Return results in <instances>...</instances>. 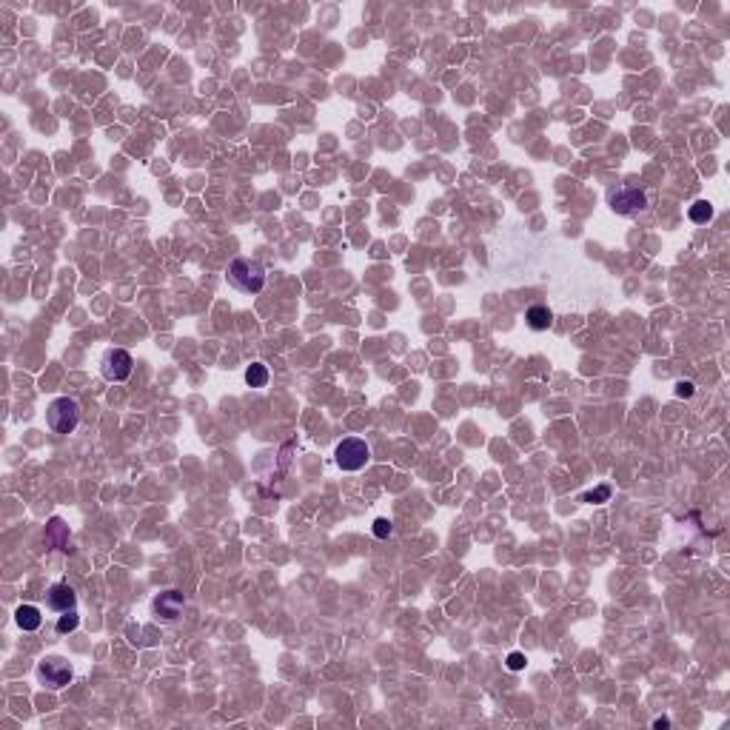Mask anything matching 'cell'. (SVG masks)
Listing matches in <instances>:
<instances>
[{"mask_svg": "<svg viewBox=\"0 0 730 730\" xmlns=\"http://www.w3.org/2000/svg\"><path fill=\"white\" fill-rule=\"evenodd\" d=\"M46 422H49V428L55 434H72L80 422V405L69 396H57L46 408Z\"/></svg>", "mask_w": 730, "mask_h": 730, "instance_id": "cell-1", "label": "cell"}, {"mask_svg": "<svg viewBox=\"0 0 730 730\" xmlns=\"http://www.w3.org/2000/svg\"><path fill=\"white\" fill-rule=\"evenodd\" d=\"M228 280L237 286L240 291L246 294H257L263 291L266 286V271L257 260H248V257H240V260H234L231 268H228Z\"/></svg>", "mask_w": 730, "mask_h": 730, "instance_id": "cell-2", "label": "cell"}, {"mask_svg": "<svg viewBox=\"0 0 730 730\" xmlns=\"http://www.w3.org/2000/svg\"><path fill=\"white\" fill-rule=\"evenodd\" d=\"M337 465L343 468V471H360L365 462H368V457H371V448L368 445L363 442V439H357V437H348V439H343L340 445H337Z\"/></svg>", "mask_w": 730, "mask_h": 730, "instance_id": "cell-3", "label": "cell"}, {"mask_svg": "<svg viewBox=\"0 0 730 730\" xmlns=\"http://www.w3.org/2000/svg\"><path fill=\"white\" fill-rule=\"evenodd\" d=\"M131 368H134V360H131L129 351H123V348L106 351V357H103V376H106L109 383H123V380H129Z\"/></svg>", "mask_w": 730, "mask_h": 730, "instance_id": "cell-4", "label": "cell"}, {"mask_svg": "<svg viewBox=\"0 0 730 730\" xmlns=\"http://www.w3.org/2000/svg\"><path fill=\"white\" fill-rule=\"evenodd\" d=\"M37 673L52 691H60L72 682V668H69V662H63V659H46V662L37 668Z\"/></svg>", "mask_w": 730, "mask_h": 730, "instance_id": "cell-5", "label": "cell"}, {"mask_svg": "<svg viewBox=\"0 0 730 730\" xmlns=\"http://www.w3.org/2000/svg\"><path fill=\"white\" fill-rule=\"evenodd\" d=\"M645 206H648V200H645V194L639 192V188L625 185V188H619V192L610 194V208H614L617 215H633V211H642Z\"/></svg>", "mask_w": 730, "mask_h": 730, "instance_id": "cell-6", "label": "cell"}, {"mask_svg": "<svg viewBox=\"0 0 730 730\" xmlns=\"http://www.w3.org/2000/svg\"><path fill=\"white\" fill-rule=\"evenodd\" d=\"M183 608H185V599L183 594L177 591H166V594H160L154 599V614L163 619V622H174L180 614H183Z\"/></svg>", "mask_w": 730, "mask_h": 730, "instance_id": "cell-7", "label": "cell"}, {"mask_svg": "<svg viewBox=\"0 0 730 730\" xmlns=\"http://www.w3.org/2000/svg\"><path fill=\"white\" fill-rule=\"evenodd\" d=\"M46 605H49L52 610H57V614H66V610H75L77 596H75V591L66 582H57V585L49 587V594H46Z\"/></svg>", "mask_w": 730, "mask_h": 730, "instance_id": "cell-8", "label": "cell"}, {"mask_svg": "<svg viewBox=\"0 0 730 730\" xmlns=\"http://www.w3.org/2000/svg\"><path fill=\"white\" fill-rule=\"evenodd\" d=\"M46 542L57 551H69V525L60 520V516H55V520H49V525H46Z\"/></svg>", "mask_w": 730, "mask_h": 730, "instance_id": "cell-9", "label": "cell"}, {"mask_svg": "<svg viewBox=\"0 0 730 730\" xmlns=\"http://www.w3.org/2000/svg\"><path fill=\"white\" fill-rule=\"evenodd\" d=\"M15 622L20 630H37L43 625V617H40V608L35 605H20L15 610Z\"/></svg>", "mask_w": 730, "mask_h": 730, "instance_id": "cell-10", "label": "cell"}, {"mask_svg": "<svg viewBox=\"0 0 730 730\" xmlns=\"http://www.w3.org/2000/svg\"><path fill=\"white\" fill-rule=\"evenodd\" d=\"M525 320H528V325L533 328V331H545V328L554 325V314H551L548 305H531Z\"/></svg>", "mask_w": 730, "mask_h": 730, "instance_id": "cell-11", "label": "cell"}, {"mask_svg": "<svg viewBox=\"0 0 730 730\" xmlns=\"http://www.w3.org/2000/svg\"><path fill=\"white\" fill-rule=\"evenodd\" d=\"M246 383H248L251 388H266V383H268V368H266L263 363L248 365V371H246Z\"/></svg>", "mask_w": 730, "mask_h": 730, "instance_id": "cell-12", "label": "cell"}, {"mask_svg": "<svg viewBox=\"0 0 730 730\" xmlns=\"http://www.w3.org/2000/svg\"><path fill=\"white\" fill-rule=\"evenodd\" d=\"M688 215H691V220H693V223H708V220L713 217V206H708L704 200H699V203H693V206H691V211H688Z\"/></svg>", "mask_w": 730, "mask_h": 730, "instance_id": "cell-13", "label": "cell"}, {"mask_svg": "<svg viewBox=\"0 0 730 730\" xmlns=\"http://www.w3.org/2000/svg\"><path fill=\"white\" fill-rule=\"evenodd\" d=\"M80 617H77V610H66V614H60L57 619V633H72L77 628Z\"/></svg>", "mask_w": 730, "mask_h": 730, "instance_id": "cell-14", "label": "cell"}, {"mask_svg": "<svg viewBox=\"0 0 730 730\" xmlns=\"http://www.w3.org/2000/svg\"><path fill=\"white\" fill-rule=\"evenodd\" d=\"M608 500H610V485H599L596 491L585 493V502H591V505H599V502H608Z\"/></svg>", "mask_w": 730, "mask_h": 730, "instance_id": "cell-15", "label": "cell"}, {"mask_svg": "<svg viewBox=\"0 0 730 730\" xmlns=\"http://www.w3.org/2000/svg\"><path fill=\"white\" fill-rule=\"evenodd\" d=\"M374 536H380V539L391 536V522H388V520H383V516H380V520L374 522Z\"/></svg>", "mask_w": 730, "mask_h": 730, "instance_id": "cell-16", "label": "cell"}, {"mask_svg": "<svg viewBox=\"0 0 730 730\" xmlns=\"http://www.w3.org/2000/svg\"><path fill=\"white\" fill-rule=\"evenodd\" d=\"M508 668H511V670H522V668H525V656H522L520 650L511 653V656H508Z\"/></svg>", "mask_w": 730, "mask_h": 730, "instance_id": "cell-17", "label": "cell"}, {"mask_svg": "<svg viewBox=\"0 0 730 730\" xmlns=\"http://www.w3.org/2000/svg\"><path fill=\"white\" fill-rule=\"evenodd\" d=\"M676 396H682V399L693 396V383H679V385H676Z\"/></svg>", "mask_w": 730, "mask_h": 730, "instance_id": "cell-18", "label": "cell"}, {"mask_svg": "<svg viewBox=\"0 0 730 730\" xmlns=\"http://www.w3.org/2000/svg\"><path fill=\"white\" fill-rule=\"evenodd\" d=\"M653 727H659V730H665V727H670V722H668V719H656V722H653Z\"/></svg>", "mask_w": 730, "mask_h": 730, "instance_id": "cell-19", "label": "cell"}]
</instances>
